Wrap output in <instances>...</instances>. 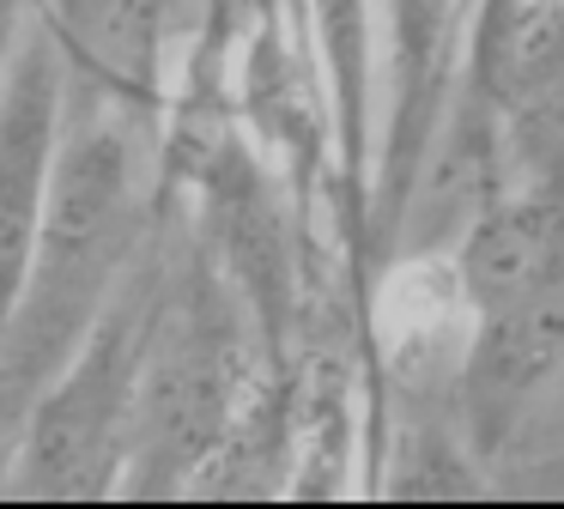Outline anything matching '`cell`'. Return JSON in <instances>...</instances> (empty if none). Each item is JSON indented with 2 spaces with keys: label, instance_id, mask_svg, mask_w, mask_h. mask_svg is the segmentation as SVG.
<instances>
[{
  "label": "cell",
  "instance_id": "obj_6",
  "mask_svg": "<svg viewBox=\"0 0 564 509\" xmlns=\"http://www.w3.org/2000/svg\"><path fill=\"white\" fill-rule=\"evenodd\" d=\"M62 121H67L62 48L43 31V19H31V31L19 36L13 61L0 73V327L19 303L43 213H50Z\"/></svg>",
  "mask_w": 564,
  "mask_h": 509
},
{
  "label": "cell",
  "instance_id": "obj_7",
  "mask_svg": "<svg viewBox=\"0 0 564 509\" xmlns=\"http://www.w3.org/2000/svg\"><path fill=\"white\" fill-rule=\"evenodd\" d=\"M43 31L62 48L67 85L147 116L164 133L171 109V0H37Z\"/></svg>",
  "mask_w": 564,
  "mask_h": 509
},
{
  "label": "cell",
  "instance_id": "obj_1",
  "mask_svg": "<svg viewBox=\"0 0 564 509\" xmlns=\"http://www.w3.org/2000/svg\"><path fill=\"white\" fill-rule=\"evenodd\" d=\"M164 218L159 128L98 91L67 85L62 158L19 303L0 327V455L37 394L67 370Z\"/></svg>",
  "mask_w": 564,
  "mask_h": 509
},
{
  "label": "cell",
  "instance_id": "obj_2",
  "mask_svg": "<svg viewBox=\"0 0 564 509\" xmlns=\"http://www.w3.org/2000/svg\"><path fill=\"white\" fill-rule=\"evenodd\" d=\"M268 376L273 364L243 291L183 206L164 201V261L116 497H188Z\"/></svg>",
  "mask_w": 564,
  "mask_h": 509
},
{
  "label": "cell",
  "instance_id": "obj_5",
  "mask_svg": "<svg viewBox=\"0 0 564 509\" xmlns=\"http://www.w3.org/2000/svg\"><path fill=\"white\" fill-rule=\"evenodd\" d=\"M564 364V279L534 285L510 303L474 310L455 358V424L467 461H498L522 431L528 407Z\"/></svg>",
  "mask_w": 564,
  "mask_h": 509
},
{
  "label": "cell",
  "instance_id": "obj_4",
  "mask_svg": "<svg viewBox=\"0 0 564 509\" xmlns=\"http://www.w3.org/2000/svg\"><path fill=\"white\" fill-rule=\"evenodd\" d=\"M474 0H382L389 24V121L370 170V267L394 261L401 225L413 213L419 176L431 170L443 116L455 97Z\"/></svg>",
  "mask_w": 564,
  "mask_h": 509
},
{
  "label": "cell",
  "instance_id": "obj_10",
  "mask_svg": "<svg viewBox=\"0 0 564 509\" xmlns=\"http://www.w3.org/2000/svg\"><path fill=\"white\" fill-rule=\"evenodd\" d=\"M171 12H176V36H188V31H195V12H200V0H171Z\"/></svg>",
  "mask_w": 564,
  "mask_h": 509
},
{
  "label": "cell",
  "instance_id": "obj_8",
  "mask_svg": "<svg viewBox=\"0 0 564 509\" xmlns=\"http://www.w3.org/2000/svg\"><path fill=\"white\" fill-rule=\"evenodd\" d=\"M467 315L564 279V176L498 182L449 249Z\"/></svg>",
  "mask_w": 564,
  "mask_h": 509
},
{
  "label": "cell",
  "instance_id": "obj_9",
  "mask_svg": "<svg viewBox=\"0 0 564 509\" xmlns=\"http://www.w3.org/2000/svg\"><path fill=\"white\" fill-rule=\"evenodd\" d=\"M31 19H37V0H0V73L13 61L19 36L31 31Z\"/></svg>",
  "mask_w": 564,
  "mask_h": 509
},
{
  "label": "cell",
  "instance_id": "obj_3",
  "mask_svg": "<svg viewBox=\"0 0 564 509\" xmlns=\"http://www.w3.org/2000/svg\"><path fill=\"white\" fill-rule=\"evenodd\" d=\"M159 261H164V218L152 230L147 254L86 346L67 358V370L37 394L25 412L13 448V485L31 497H116L128 461V424H134V382H140V351H147V322H152V291H159Z\"/></svg>",
  "mask_w": 564,
  "mask_h": 509
}]
</instances>
